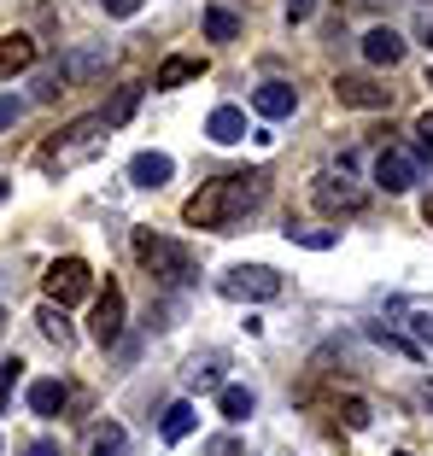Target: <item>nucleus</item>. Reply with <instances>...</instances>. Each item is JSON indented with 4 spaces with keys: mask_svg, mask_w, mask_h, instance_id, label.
Here are the masks:
<instances>
[{
    "mask_svg": "<svg viewBox=\"0 0 433 456\" xmlns=\"http://www.w3.org/2000/svg\"><path fill=\"white\" fill-rule=\"evenodd\" d=\"M270 193V175L264 170H234V175H216L182 205V223L188 228H216V234H229L241 216H252Z\"/></svg>",
    "mask_w": 433,
    "mask_h": 456,
    "instance_id": "1",
    "label": "nucleus"
},
{
    "mask_svg": "<svg viewBox=\"0 0 433 456\" xmlns=\"http://www.w3.org/2000/svg\"><path fill=\"white\" fill-rule=\"evenodd\" d=\"M106 141H111V123L100 118V111H88V118H77V123H65V129L41 147V170L47 175H65V170H82V164H94L100 152H106Z\"/></svg>",
    "mask_w": 433,
    "mask_h": 456,
    "instance_id": "2",
    "label": "nucleus"
},
{
    "mask_svg": "<svg viewBox=\"0 0 433 456\" xmlns=\"http://www.w3.org/2000/svg\"><path fill=\"white\" fill-rule=\"evenodd\" d=\"M135 257H141V269H147L152 281H188L193 275L188 246L164 240V234H152V228H135Z\"/></svg>",
    "mask_w": 433,
    "mask_h": 456,
    "instance_id": "3",
    "label": "nucleus"
},
{
    "mask_svg": "<svg viewBox=\"0 0 433 456\" xmlns=\"http://www.w3.org/2000/svg\"><path fill=\"white\" fill-rule=\"evenodd\" d=\"M216 293L234 298V305H270V298H282V275L270 264H241L216 281Z\"/></svg>",
    "mask_w": 433,
    "mask_h": 456,
    "instance_id": "4",
    "label": "nucleus"
},
{
    "mask_svg": "<svg viewBox=\"0 0 433 456\" xmlns=\"http://www.w3.org/2000/svg\"><path fill=\"white\" fill-rule=\"evenodd\" d=\"M41 293H47V305H82V298L94 293V269L82 264V257H53L47 275H41Z\"/></svg>",
    "mask_w": 433,
    "mask_h": 456,
    "instance_id": "5",
    "label": "nucleus"
},
{
    "mask_svg": "<svg viewBox=\"0 0 433 456\" xmlns=\"http://www.w3.org/2000/svg\"><path fill=\"white\" fill-rule=\"evenodd\" d=\"M421 170H428V152H404V147H380L375 159V182L387 193H410L421 182Z\"/></svg>",
    "mask_w": 433,
    "mask_h": 456,
    "instance_id": "6",
    "label": "nucleus"
},
{
    "mask_svg": "<svg viewBox=\"0 0 433 456\" xmlns=\"http://www.w3.org/2000/svg\"><path fill=\"white\" fill-rule=\"evenodd\" d=\"M88 334H94V346H118V339H123V287H118V281H106V287L94 293Z\"/></svg>",
    "mask_w": 433,
    "mask_h": 456,
    "instance_id": "7",
    "label": "nucleus"
},
{
    "mask_svg": "<svg viewBox=\"0 0 433 456\" xmlns=\"http://www.w3.org/2000/svg\"><path fill=\"white\" fill-rule=\"evenodd\" d=\"M334 100H339V106H352V111H387V106H393V88H380V82H369V77H339Z\"/></svg>",
    "mask_w": 433,
    "mask_h": 456,
    "instance_id": "8",
    "label": "nucleus"
},
{
    "mask_svg": "<svg viewBox=\"0 0 433 456\" xmlns=\"http://www.w3.org/2000/svg\"><path fill=\"white\" fill-rule=\"evenodd\" d=\"M364 188H352V182H334V175H323L316 182V211H328V216H357L364 211Z\"/></svg>",
    "mask_w": 433,
    "mask_h": 456,
    "instance_id": "9",
    "label": "nucleus"
},
{
    "mask_svg": "<svg viewBox=\"0 0 433 456\" xmlns=\"http://www.w3.org/2000/svg\"><path fill=\"white\" fill-rule=\"evenodd\" d=\"M106 65H111V47L100 41V47H77V53L59 59V77L65 82H94V77H106Z\"/></svg>",
    "mask_w": 433,
    "mask_h": 456,
    "instance_id": "10",
    "label": "nucleus"
},
{
    "mask_svg": "<svg viewBox=\"0 0 433 456\" xmlns=\"http://www.w3.org/2000/svg\"><path fill=\"white\" fill-rule=\"evenodd\" d=\"M293 106H298L293 82H264V88H252V111H257V118L282 123V118H293Z\"/></svg>",
    "mask_w": 433,
    "mask_h": 456,
    "instance_id": "11",
    "label": "nucleus"
},
{
    "mask_svg": "<svg viewBox=\"0 0 433 456\" xmlns=\"http://www.w3.org/2000/svg\"><path fill=\"white\" fill-rule=\"evenodd\" d=\"M170 175H176V159H170V152H135V159H129V182H135V188H164Z\"/></svg>",
    "mask_w": 433,
    "mask_h": 456,
    "instance_id": "12",
    "label": "nucleus"
},
{
    "mask_svg": "<svg viewBox=\"0 0 433 456\" xmlns=\"http://www.w3.org/2000/svg\"><path fill=\"white\" fill-rule=\"evenodd\" d=\"M36 59H41L36 36H0V77H24Z\"/></svg>",
    "mask_w": 433,
    "mask_h": 456,
    "instance_id": "13",
    "label": "nucleus"
},
{
    "mask_svg": "<svg viewBox=\"0 0 433 456\" xmlns=\"http://www.w3.org/2000/svg\"><path fill=\"white\" fill-rule=\"evenodd\" d=\"M205 134H211L216 147H241L246 141V111L241 106H216L211 118H205Z\"/></svg>",
    "mask_w": 433,
    "mask_h": 456,
    "instance_id": "14",
    "label": "nucleus"
},
{
    "mask_svg": "<svg viewBox=\"0 0 433 456\" xmlns=\"http://www.w3.org/2000/svg\"><path fill=\"white\" fill-rule=\"evenodd\" d=\"M364 59H369V65H398V59H404V36H398L393 24L369 29V36H364Z\"/></svg>",
    "mask_w": 433,
    "mask_h": 456,
    "instance_id": "15",
    "label": "nucleus"
},
{
    "mask_svg": "<svg viewBox=\"0 0 433 456\" xmlns=\"http://www.w3.org/2000/svg\"><path fill=\"white\" fill-rule=\"evenodd\" d=\"M193 77H205V59L200 53H176V59H164V65H159L152 88H182V82H193Z\"/></svg>",
    "mask_w": 433,
    "mask_h": 456,
    "instance_id": "16",
    "label": "nucleus"
},
{
    "mask_svg": "<svg viewBox=\"0 0 433 456\" xmlns=\"http://www.w3.org/2000/svg\"><path fill=\"white\" fill-rule=\"evenodd\" d=\"M65 403H70L65 380H29V410H36V416H59Z\"/></svg>",
    "mask_w": 433,
    "mask_h": 456,
    "instance_id": "17",
    "label": "nucleus"
},
{
    "mask_svg": "<svg viewBox=\"0 0 433 456\" xmlns=\"http://www.w3.org/2000/svg\"><path fill=\"white\" fill-rule=\"evenodd\" d=\"M193 428H200V410H193V403H170V410H164V421H159V433L170 444H182Z\"/></svg>",
    "mask_w": 433,
    "mask_h": 456,
    "instance_id": "18",
    "label": "nucleus"
},
{
    "mask_svg": "<svg viewBox=\"0 0 433 456\" xmlns=\"http://www.w3.org/2000/svg\"><path fill=\"white\" fill-rule=\"evenodd\" d=\"M216 410H223V421H246L257 410V398L246 387H216Z\"/></svg>",
    "mask_w": 433,
    "mask_h": 456,
    "instance_id": "19",
    "label": "nucleus"
},
{
    "mask_svg": "<svg viewBox=\"0 0 433 456\" xmlns=\"http://www.w3.org/2000/svg\"><path fill=\"white\" fill-rule=\"evenodd\" d=\"M123 451H129V433H123L118 421H106V428L88 433V456H123Z\"/></svg>",
    "mask_w": 433,
    "mask_h": 456,
    "instance_id": "20",
    "label": "nucleus"
},
{
    "mask_svg": "<svg viewBox=\"0 0 433 456\" xmlns=\"http://www.w3.org/2000/svg\"><path fill=\"white\" fill-rule=\"evenodd\" d=\"M36 328H41V339H53V346H70L65 305H41V310H36Z\"/></svg>",
    "mask_w": 433,
    "mask_h": 456,
    "instance_id": "21",
    "label": "nucleus"
},
{
    "mask_svg": "<svg viewBox=\"0 0 433 456\" xmlns=\"http://www.w3.org/2000/svg\"><path fill=\"white\" fill-rule=\"evenodd\" d=\"M205 36L211 41H241V18L229 6H205Z\"/></svg>",
    "mask_w": 433,
    "mask_h": 456,
    "instance_id": "22",
    "label": "nucleus"
},
{
    "mask_svg": "<svg viewBox=\"0 0 433 456\" xmlns=\"http://www.w3.org/2000/svg\"><path fill=\"white\" fill-rule=\"evenodd\" d=\"M287 240H293V246H311V252H328L339 234H334V228H287Z\"/></svg>",
    "mask_w": 433,
    "mask_h": 456,
    "instance_id": "23",
    "label": "nucleus"
},
{
    "mask_svg": "<svg viewBox=\"0 0 433 456\" xmlns=\"http://www.w3.org/2000/svg\"><path fill=\"white\" fill-rule=\"evenodd\" d=\"M339 421H346V428H352V433H364L369 421H375V410H369L364 398H339Z\"/></svg>",
    "mask_w": 433,
    "mask_h": 456,
    "instance_id": "24",
    "label": "nucleus"
},
{
    "mask_svg": "<svg viewBox=\"0 0 433 456\" xmlns=\"http://www.w3.org/2000/svg\"><path fill=\"white\" fill-rule=\"evenodd\" d=\"M188 387H193V392H216V387H223V375H216V357L193 362V369H188Z\"/></svg>",
    "mask_w": 433,
    "mask_h": 456,
    "instance_id": "25",
    "label": "nucleus"
},
{
    "mask_svg": "<svg viewBox=\"0 0 433 456\" xmlns=\"http://www.w3.org/2000/svg\"><path fill=\"white\" fill-rule=\"evenodd\" d=\"M65 88H70V82L59 77V65H53V70H41V77H36V100H41V106H53V100L65 94Z\"/></svg>",
    "mask_w": 433,
    "mask_h": 456,
    "instance_id": "26",
    "label": "nucleus"
},
{
    "mask_svg": "<svg viewBox=\"0 0 433 456\" xmlns=\"http://www.w3.org/2000/svg\"><path fill=\"white\" fill-rule=\"evenodd\" d=\"M393 310H404V316H416V322H410V328H416L421 351H428V346H433V310H428V305H393Z\"/></svg>",
    "mask_w": 433,
    "mask_h": 456,
    "instance_id": "27",
    "label": "nucleus"
},
{
    "mask_svg": "<svg viewBox=\"0 0 433 456\" xmlns=\"http://www.w3.org/2000/svg\"><path fill=\"white\" fill-rule=\"evenodd\" d=\"M135 106H141V88H123V94H118V100H111V106H106V111H100V118H106V123H111V129H118V123H123V118H129V111H135Z\"/></svg>",
    "mask_w": 433,
    "mask_h": 456,
    "instance_id": "28",
    "label": "nucleus"
},
{
    "mask_svg": "<svg viewBox=\"0 0 433 456\" xmlns=\"http://www.w3.org/2000/svg\"><path fill=\"white\" fill-rule=\"evenodd\" d=\"M18 369H24V362H0V410H6V398H12V380H18Z\"/></svg>",
    "mask_w": 433,
    "mask_h": 456,
    "instance_id": "29",
    "label": "nucleus"
},
{
    "mask_svg": "<svg viewBox=\"0 0 433 456\" xmlns=\"http://www.w3.org/2000/svg\"><path fill=\"white\" fill-rule=\"evenodd\" d=\"M18 118H24V100H12V94H0V129H12Z\"/></svg>",
    "mask_w": 433,
    "mask_h": 456,
    "instance_id": "30",
    "label": "nucleus"
},
{
    "mask_svg": "<svg viewBox=\"0 0 433 456\" xmlns=\"http://www.w3.org/2000/svg\"><path fill=\"white\" fill-rule=\"evenodd\" d=\"M100 6H106V12H111V18H135V12H141V6H147V0H100Z\"/></svg>",
    "mask_w": 433,
    "mask_h": 456,
    "instance_id": "31",
    "label": "nucleus"
},
{
    "mask_svg": "<svg viewBox=\"0 0 433 456\" xmlns=\"http://www.w3.org/2000/svg\"><path fill=\"white\" fill-rule=\"evenodd\" d=\"M311 12H316V0H287V18H293V24H305Z\"/></svg>",
    "mask_w": 433,
    "mask_h": 456,
    "instance_id": "32",
    "label": "nucleus"
},
{
    "mask_svg": "<svg viewBox=\"0 0 433 456\" xmlns=\"http://www.w3.org/2000/svg\"><path fill=\"white\" fill-rule=\"evenodd\" d=\"M416 134H421V147H433V111H421V118H416Z\"/></svg>",
    "mask_w": 433,
    "mask_h": 456,
    "instance_id": "33",
    "label": "nucleus"
},
{
    "mask_svg": "<svg viewBox=\"0 0 433 456\" xmlns=\"http://www.w3.org/2000/svg\"><path fill=\"white\" fill-rule=\"evenodd\" d=\"M24 456H59V444H53V439H36V444H29Z\"/></svg>",
    "mask_w": 433,
    "mask_h": 456,
    "instance_id": "34",
    "label": "nucleus"
},
{
    "mask_svg": "<svg viewBox=\"0 0 433 456\" xmlns=\"http://www.w3.org/2000/svg\"><path fill=\"white\" fill-rule=\"evenodd\" d=\"M6 193H12V182H0V200H6Z\"/></svg>",
    "mask_w": 433,
    "mask_h": 456,
    "instance_id": "35",
    "label": "nucleus"
},
{
    "mask_svg": "<svg viewBox=\"0 0 433 456\" xmlns=\"http://www.w3.org/2000/svg\"><path fill=\"white\" fill-rule=\"evenodd\" d=\"M0 334H6V305H0Z\"/></svg>",
    "mask_w": 433,
    "mask_h": 456,
    "instance_id": "36",
    "label": "nucleus"
},
{
    "mask_svg": "<svg viewBox=\"0 0 433 456\" xmlns=\"http://www.w3.org/2000/svg\"><path fill=\"white\" fill-rule=\"evenodd\" d=\"M421 398H428V403H433V387H428V392H421Z\"/></svg>",
    "mask_w": 433,
    "mask_h": 456,
    "instance_id": "37",
    "label": "nucleus"
},
{
    "mask_svg": "<svg viewBox=\"0 0 433 456\" xmlns=\"http://www.w3.org/2000/svg\"><path fill=\"white\" fill-rule=\"evenodd\" d=\"M393 456H416V451H393Z\"/></svg>",
    "mask_w": 433,
    "mask_h": 456,
    "instance_id": "38",
    "label": "nucleus"
},
{
    "mask_svg": "<svg viewBox=\"0 0 433 456\" xmlns=\"http://www.w3.org/2000/svg\"><path fill=\"white\" fill-rule=\"evenodd\" d=\"M428 47H433V24H428Z\"/></svg>",
    "mask_w": 433,
    "mask_h": 456,
    "instance_id": "39",
    "label": "nucleus"
},
{
    "mask_svg": "<svg viewBox=\"0 0 433 456\" xmlns=\"http://www.w3.org/2000/svg\"><path fill=\"white\" fill-rule=\"evenodd\" d=\"M428 223H433V200H428Z\"/></svg>",
    "mask_w": 433,
    "mask_h": 456,
    "instance_id": "40",
    "label": "nucleus"
},
{
    "mask_svg": "<svg viewBox=\"0 0 433 456\" xmlns=\"http://www.w3.org/2000/svg\"><path fill=\"white\" fill-rule=\"evenodd\" d=\"M428 88H433V70H428Z\"/></svg>",
    "mask_w": 433,
    "mask_h": 456,
    "instance_id": "41",
    "label": "nucleus"
}]
</instances>
